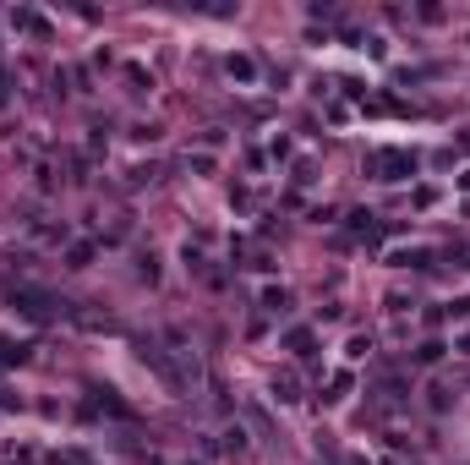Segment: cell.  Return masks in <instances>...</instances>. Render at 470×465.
<instances>
[{
  "instance_id": "7",
  "label": "cell",
  "mask_w": 470,
  "mask_h": 465,
  "mask_svg": "<svg viewBox=\"0 0 470 465\" xmlns=\"http://www.w3.org/2000/svg\"><path fill=\"white\" fill-rule=\"evenodd\" d=\"M367 351H372V339H350V345H345V356H350V361H361Z\"/></svg>"
},
{
  "instance_id": "4",
  "label": "cell",
  "mask_w": 470,
  "mask_h": 465,
  "mask_svg": "<svg viewBox=\"0 0 470 465\" xmlns=\"http://www.w3.org/2000/svg\"><path fill=\"white\" fill-rule=\"evenodd\" d=\"M22 356H28V351H22V345H17V351H11V339L0 334V367H11V361H22Z\"/></svg>"
},
{
  "instance_id": "6",
  "label": "cell",
  "mask_w": 470,
  "mask_h": 465,
  "mask_svg": "<svg viewBox=\"0 0 470 465\" xmlns=\"http://www.w3.org/2000/svg\"><path fill=\"white\" fill-rule=\"evenodd\" d=\"M263 307H268V312H285L290 296H285V290H263Z\"/></svg>"
},
{
  "instance_id": "8",
  "label": "cell",
  "mask_w": 470,
  "mask_h": 465,
  "mask_svg": "<svg viewBox=\"0 0 470 465\" xmlns=\"http://www.w3.org/2000/svg\"><path fill=\"white\" fill-rule=\"evenodd\" d=\"M459 351H470V334H459Z\"/></svg>"
},
{
  "instance_id": "5",
  "label": "cell",
  "mask_w": 470,
  "mask_h": 465,
  "mask_svg": "<svg viewBox=\"0 0 470 465\" xmlns=\"http://www.w3.org/2000/svg\"><path fill=\"white\" fill-rule=\"evenodd\" d=\"M443 356V345H437V339H427V345H421V351H416V361H421V367H432V361Z\"/></svg>"
},
{
  "instance_id": "2",
  "label": "cell",
  "mask_w": 470,
  "mask_h": 465,
  "mask_svg": "<svg viewBox=\"0 0 470 465\" xmlns=\"http://www.w3.org/2000/svg\"><path fill=\"white\" fill-rule=\"evenodd\" d=\"M11 307H17L22 317L44 323V317H49L55 307H61V301H55V296H44V290H33V285H17V290H11Z\"/></svg>"
},
{
  "instance_id": "1",
  "label": "cell",
  "mask_w": 470,
  "mask_h": 465,
  "mask_svg": "<svg viewBox=\"0 0 470 465\" xmlns=\"http://www.w3.org/2000/svg\"><path fill=\"white\" fill-rule=\"evenodd\" d=\"M372 170H377V181H405V175H416V153L377 148V153H372Z\"/></svg>"
},
{
  "instance_id": "3",
  "label": "cell",
  "mask_w": 470,
  "mask_h": 465,
  "mask_svg": "<svg viewBox=\"0 0 470 465\" xmlns=\"http://www.w3.org/2000/svg\"><path fill=\"white\" fill-rule=\"evenodd\" d=\"M230 77L235 83H257V66L246 61V55H230Z\"/></svg>"
}]
</instances>
